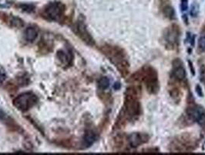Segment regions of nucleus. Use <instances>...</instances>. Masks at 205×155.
<instances>
[{"mask_svg":"<svg viewBox=\"0 0 205 155\" xmlns=\"http://www.w3.org/2000/svg\"><path fill=\"white\" fill-rule=\"evenodd\" d=\"M98 86H99V88L100 89H103V90L106 89L110 86V80L106 77L101 78L99 80Z\"/></svg>","mask_w":205,"mask_h":155,"instance_id":"f8f14e48","label":"nucleus"},{"mask_svg":"<svg viewBox=\"0 0 205 155\" xmlns=\"http://www.w3.org/2000/svg\"><path fill=\"white\" fill-rule=\"evenodd\" d=\"M37 102V98L31 92H25L19 95L14 100V106L22 111H26Z\"/></svg>","mask_w":205,"mask_h":155,"instance_id":"f257e3e1","label":"nucleus"},{"mask_svg":"<svg viewBox=\"0 0 205 155\" xmlns=\"http://www.w3.org/2000/svg\"><path fill=\"white\" fill-rule=\"evenodd\" d=\"M196 91H197V95H199L200 96H201V97H202L203 92H202V90H201V86H196Z\"/></svg>","mask_w":205,"mask_h":155,"instance_id":"a211bd4d","label":"nucleus"},{"mask_svg":"<svg viewBox=\"0 0 205 155\" xmlns=\"http://www.w3.org/2000/svg\"><path fill=\"white\" fill-rule=\"evenodd\" d=\"M6 73H5L4 70L2 69V68H0V84L1 83H3V81H5V79H6Z\"/></svg>","mask_w":205,"mask_h":155,"instance_id":"f3484780","label":"nucleus"},{"mask_svg":"<svg viewBox=\"0 0 205 155\" xmlns=\"http://www.w3.org/2000/svg\"><path fill=\"white\" fill-rule=\"evenodd\" d=\"M181 8L182 11H186L188 9V1L187 0H181Z\"/></svg>","mask_w":205,"mask_h":155,"instance_id":"2eb2a0df","label":"nucleus"},{"mask_svg":"<svg viewBox=\"0 0 205 155\" xmlns=\"http://www.w3.org/2000/svg\"><path fill=\"white\" fill-rule=\"evenodd\" d=\"M77 30L81 39H82L84 42H86L87 44L91 45V46L94 44V41H93L92 36H91L90 33H89V31L87 30L86 26L83 21H79V22H78Z\"/></svg>","mask_w":205,"mask_h":155,"instance_id":"423d86ee","label":"nucleus"},{"mask_svg":"<svg viewBox=\"0 0 205 155\" xmlns=\"http://www.w3.org/2000/svg\"><path fill=\"white\" fill-rule=\"evenodd\" d=\"M144 80L146 82L148 91L151 92H156V90L158 89V82L155 71L150 68L147 71H145Z\"/></svg>","mask_w":205,"mask_h":155,"instance_id":"39448f33","label":"nucleus"},{"mask_svg":"<svg viewBox=\"0 0 205 155\" xmlns=\"http://www.w3.org/2000/svg\"><path fill=\"white\" fill-rule=\"evenodd\" d=\"M64 12V6L60 3H52L47 5L45 13L49 19L57 20L61 17Z\"/></svg>","mask_w":205,"mask_h":155,"instance_id":"7ed1b4c3","label":"nucleus"},{"mask_svg":"<svg viewBox=\"0 0 205 155\" xmlns=\"http://www.w3.org/2000/svg\"><path fill=\"white\" fill-rule=\"evenodd\" d=\"M126 109L128 114L131 116H136L140 113V103L137 100V96L133 89H128L126 96Z\"/></svg>","mask_w":205,"mask_h":155,"instance_id":"f03ea898","label":"nucleus"},{"mask_svg":"<svg viewBox=\"0 0 205 155\" xmlns=\"http://www.w3.org/2000/svg\"><path fill=\"white\" fill-rule=\"evenodd\" d=\"M200 79L202 82L205 84V66H202L201 68V72H200Z\"/></svg>","mask_w":205,"mask_h":155,"instance_id":"dca6fc26","label":"nucleus"},{"mask_svg":"<svg viewBox=\"0 0 205 155\" xmlns=\"http://www.w3.org/2000/svg\"><path fill=\"white\" fill-rule=\"evenodd\" d=\"M198 13H199V6H198L197 3L196 2H194V3L191 6V15L194 17H196L197 16Z\"/></svg>","mask_w":205,"mask_h":155,"instance_id":"ddd939ff","label":"nucleus"},{"mask_svg":"<svg viewBox=\"0 0 205 155\" xmlns=\"http://www.w3.org/2000/svg\"><path fill=\"white\" fill-rule=\"evenodd\" d=\"M120 88V83H118V82H116L115 83V85H114V89H119Z\"/></svg>","mask_w":205,"mask_h":155,"instance_id":"6ab92c4d","label":"nucleus"},{"mask_svg":"<svg viewBox=\"0 0 205 155\" xmlns=\"http://www.w3.org/2000/svg\"><path fill=\"white\" fill-rule=\"evenodd\" d=\"M148 140H149V137L147 135L141 133H133L130 135L129 138H128L130 144L133 147H136L141 144H145L147 142Z\"/></svg>","mask_w":205,"mask_h":155,"instance_id":"0eeeda50","label":"nucleus"},{"mask_svg":"<svg viewBox=\"0 0 205 155\" xmlns=\"http://www.w3.org/2000/svg\"><path fill=\"white\" fill-rule=\"evenodd\" d=\"M174 77L178 80H184L186 78V71H185L184 68L179 63L177 65H174Z\"/></svg>","mask_w":205,"mask_h":155,"instance_id":"6e6552de","label":"nucleus"},{"mask_svg":"<svg viewBox=\"0 0 205 155\" xmlns=\"http://www.w3.org/2000/svg\"><path fill=\"white\" fill-rule=\"evenodd\" d=\"M187 114L190 117L196 121L202 128H205V110L200 106H195L190 108L187 110Z\"/></svg>","mask_w":205,"mask_h":155,"instance_id":"20e7f679","label":"nucleus"},{"mask_svg":"<svg viewBox=\"0 0 205 155\" xmlns=\"http://www.w3.org/2000/svg\"><path fill=\"white\" fill-rule=\"evenodd\" d=\"M198 47L201 51H205V36H201L198 41Z\"/></svg>","mask_w":205,"mask_h":155,"instance_id":"4468645a","label":"nucleus"},{"mask_svg":"<svg viewBox=\"0 0 205 155\" xmlns=\"http://www.w3.org/2000/svg\"><path fill=\"white\" fill-rule=\"evenodd\" d=\"M96 134L92 130H88L85 133L84 136H83V142L84 144L86 145L87 147H90L92 145L93 143L96 141Z\"/></svg>","mask_w":205,"mask_h":155,"instance_id":"1a4fd4ad","label":"nucleus"},{"mask_svg":"<svg viewBox=\"0 0 205 155\" xmlns=\"http://www.w3.org/2000/svg\"><path fill=\"white\" fill-rule=\"evenodd\" d=\"M164 14L166 17L169 18V19H174L175 16V11L174 8L171 7V6H165L163 9Z\"/></svg>","mask_w":205,"mask_h":155,"instance_id":"9b49d317","label":"nucleus"},{"mask_svg":"<svg viewBox=\"0 0 205 155\" xmlns=\"http://www.w3.org/2000/svg\"><path fill=\"white\" fill-rule=\"evenodd\" d=\"M37 31L33 27H28L25 31V36L29 41H33L37 37Z\"/></svg>","mask_w":205,"mask_h":155,"instance_id":"9d476101","label":"nucleus"}]
</instances>
